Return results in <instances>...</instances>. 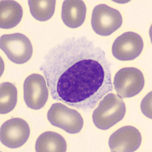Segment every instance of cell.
I'll return each mask as SVG.
<instances>
[{
    "mask_svg": "<svg viewBox=\"0 0 152 152\" xmlns=\"http://www.w3.org/2000/svg\"><path fill=\"white\" fill-rule=\"evenodd\" d=\"M111 67L103 50L83 36L65 39L50 49L40 70L53 99L88 110L112 91Z\"/></svg>",
    "mask_w": 152,
    "mask_h": 152,
    "instance_id": "6da1fadb",
    "label": "cell"
},
{
    "mask_svg": "<svg viewBox=\"0 0 152 152\" xmlns=\"http://www.w3.org/2000/svg\"><path fill=\"white\" fill-rule=\"evenodd\" d=\"M126 105L118 96L110 93L100 102L93 114V120L100 129H108L123 119Z\"/></svg>",
    "mask_w": 152,
    "mask_h": 152,
    "instance_id": "7a4b0ae2",
    "label": "cell"
},
{
    "mask_svg": "<svg viewBox=\"0 0 152 152\" xmlns=\"http://www.w3.org/2000/svg\"><path fill=\"white\" fill-rule=\"evenodd\" d=\"M0 47L8 58L16 64L26 63L33 54V47L30 40L19 33L1 36Z\"/></svg>",
    "mask_w": 152,
    "mask_h": 152,
    "instance_id": "3957f363",
    "label": "cell"
},
{
    "mask_svg": "<svg viewBox=\"0 0 152 152\" xmlns=\"http://www.w3.org/2000/svg\"><path fill=\"white\" fill-rule=\"evenodd\" d=\"M113 84L120 98H130L142 90L145 85L144 77L141 71L136 68L124 67L115 74Z\"/></svg>",
    "mask_w": 152,
    "mask_h": 152,
    "instance_id": "277c9868",
    "label": "cell"
},
{
    "mask_svg": "<svg viewBox=\"0 0 152 152\" xmlns=\"http://www.w3.org/2000/svg\"><path fill=\"white\" fill-rule=\"evenodd\" d=\"M53 125L71 134L78 133L83 126V119L76 110L60 103L52 104L47 114Z\"/></svg>",
    "mask_w": 152,
    "mask_h": 152,
    "instance_id": "5b68a950",
    "label": "cell"
},
{
    "mask_svg": "<svg viewBox=\"0 0 152 152\" xmlns=\"http://www.w3.org/2000/svg\"><path fill=\"white\" fill-rule=\"evenodd\" d=\"M122 23L121 15L115 9L104 4L96 6L93 9L91 26L100 36H109L120 28Z\"/></svg>",
    "mask_w": 152,
    "mask_h": 152,
    "instance_id": "8992f818",
    "label": "cell"
},
{
    "mask_svg": "<svg viewBox=\"0 0 152 152\" xmlns=\"http://www.w3.org/2000/svg\"><path fill=\"white\" fill-rule=\"evenodd\" d=\"M30 133V127L25 120L18 118H12L1 126V141L11 148H19L26 142Z\"/></svg>",
    "mask_w": 152,
    "mask_h": 152,
    "instance_id": "52a82bcc",
    "label": "cell"
},
{
    "mask_svg": "<svg viewBox=\"0 0 152 152\" xmlns=\"http://www.w3.org/2000/svg\"><path fill=\"white\" fill-rule=\"evenodd\" d=\"M23 89L24 100L28 107L37 110L44 106L49 92L43 76L36 73L29 75L25 80Z\"/></svg>",
    "mask_w": 152,
    "mask_h": 152,
    "instance_id": "ba28073f",
    "label": "cell"
},
{
    "mask_svg": "<svg viewBox=\"0 0 152 152\" xmlns=\"http://www.w3.org/2000/svg\"><path fill=\"white\" fill-rule=\"evenodd\" d=\"M143 47V41L139 34L126 32L115 39L112 45V54L121 61L133 60L140 56Z\"/></svg>",
    "mask_w": 152,
    "mask_h": 152,
    "instance_id": "9c48e42d",
    "label": "cell"
},
{
    "mask_svg": "<svg viewBox=\"0 0 152 152\" xmlns=\"http://www.w3.org/2000/svg\"><path fill=\"white\" fill-rule=\"evenodd\" d=\"M142 136L134 127H123L115 132L109 137V145L112 152H132L140 146Z\"/></svg>",
    "mask_w": 152,
    "mask_h": 152,
    "instance_id": "30bf717a",
    "label": "cell"
},
{
    "mask_svg": "<svg viewBox=\"0 0 152 152\" xmlns=\"http://www.w3.org/2000/svg\"><path fill=\"white\" fill-rule=\"evenodd\" d=\"M86 11V6L83 1L66 0L62 6V20L69 28H76L84 23Z\"/></svg>",
    "mask_w": 152,
    "mask_h": 152,
    "instance_id": "8fae6325",
    "label": "cell"
},
{
    "mask_svg": "<svg viewBox=\"0 0 152 152\" xmlns=\"http://www.w3.org/2000/svg\"><path fill=\"white\" fill-rule=\"evenodd\" d=\"M0 2V27L1 28L11 29L20 23L23 15V10L20 4L10 0L1 1Z\"/></svg>",
    "mask_w": 152,
    "mask_h": 152,
    "instance_id": "7c38bea8",
    "label": "cell"
},
{
    "mask_svg": "<svg viewBox=\"0 0 152 152\" xmlns=\"http://www.w3.org/2000/svg\"><path fill=\"white\" fill-rule=\"evenodd\" d=\"M67 149L66 140L62 136L53 132H47L40 135L36 143L37 152H64Z\"/></svg>",
    "mask_w": 152,
    "mask_h": 152,
    "instance_id": "4fadbf2b",
    "label": "cell"
},
{
    "mask_svg": "<svg viewBox=\"0 0 152 152\" xmlns=\"http://www.w3.org/2000/svg\"><path fill=\"white\" fill-rule=\"evenodd\" d=\"M55 0H30L29 4L32 15L40 21L48 20L55 12Z\"/></svg>",
    "mask_w": 152,
    "mask_h": 152,
    "instance_id": "5bb4252c",
    "label": "cell"
},
{
    "mask_svg": "<svg viewBox=\"0 0 152 152\" xmlns=\"http://www.w3.org/2000/svg\"><path fill=\"white\" fill-rule=\"evenodd\" d=\"M18 100V91L12 83H2L0 88V113L7 114L15 108Z\"/></svg>",
    "mask_w": 152,
    "mask_h": 152,
    "instance_id": "9a60e30c",
    "label": "cell"
},
{
    "mask_svg": "<svg viewBox=\"0 0 152 152\" xmlns=\"http://www.w3.org/2000/svg\"><path fill=\"white\" fill-rule=\"evenodd\" d=\"M151 93L150 92L143 99L141 103V110L146 116L152 118Z\"/></svg>",
    "mask_w": 152,
    "mask_h": 152,
    "instance_id": "2e32d148",
    "label": "cell"
}]
</instances>
